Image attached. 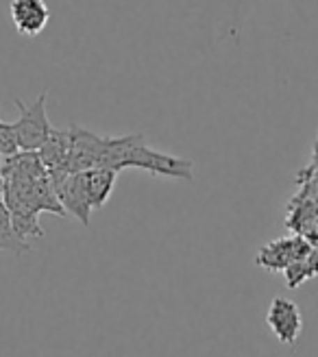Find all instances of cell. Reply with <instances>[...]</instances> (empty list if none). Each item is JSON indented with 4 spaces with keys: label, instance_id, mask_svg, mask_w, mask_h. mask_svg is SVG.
<instances>
[{
    "label": "cell",
    "instance_id": "obj_1",
    "mask_svg": "<svg viewBox=\"0 0 318 357\" xmlns=\"http://www.w3.org/2000/svg\"><path fill=\"white\" fill-rule=\"evenodd\" d=\"M127 168L146 170L151 174L166 176V178H186V181H192L194 178V164L190 159L174 157V155L151 149L144 142V135H139V133L133 135V142L129 146Z\"/></svg>",
    "mask_w": 318,
    "mask_h": 357
},
{
    "label": "cell",
    "instance_id": "obj_2",
    "mask_svg": "<svg viewBox=\"0 0 318 357\" xmlns=\"http://www.w3.org/2000/svg\"><path fill=\"white\" fill-rule=\"evenodd\" d=\"M15 107L20 112V118L11 124L15 131L17 149L24 153H38L52 131L46 114V92H42L33 105H24L20 98H15Z\"/></svg>",
    "mask_w": 318,
    "mask_h": 357
},
{
    "label": "cell",
    "instance_id": "obj_3",
    "mask_svg": "<svg viewBox=\"0 0 318 357\" xmlns=\"http://www.w3.org/2000/svg\"><path fill=\"white\" fill-rule=\"evenodd\" d=\"M50 183L55 188V194L61 203V207L66 209V213H73V216L90 227V218H92V203L90 196H87L85 190V181H83V172H55L48 174Z\"/></svg>",
    "mask_w": 318,
    "mask_h": 357
},
{
    "label": "cell",
    "instance_id": "obj_4",
    "mask_svg": "<svg viewBox=\"0 0 318 357\" xmlns=\"http://www.w3.org/2000/svg\"><path fill=\"white\" fill-rule=\"evenodd\" d=\"M266 325L281 344L292 347L303 329V316L294 301L277 296L266 314Z\"/></svg>",
    "mask_w": 318,
    "mask_h": 357
},
{
    "label": "cell",
    "instance_id": "obj_5",
    "mask_svg": "<svg viewBox=\"0 0 318 357\" xmlns=\"http://www.w3.org/2000/svg\"><path fill=\"white\" fill-rule=\"evenodd\" d=\"M310 251H312V246L303 238H284V240H275L264 246L255 261L257 266L268 268V271L284 273L290 264L305 257Z\"/></svg>",
    "mask_w": 318,
    "mask_h": 357
},
{
    "label": "cell",
    "instance_id": "obj_6",
    "mask_svg": "<svg viewBox=\"0 0 318 357\" xmlns=\"http://www.w3.org/2000/svg\"><path fill=\"white\" fill-rule=\"evenodd\" d=\"M9 13L15 31L24 35V38L40 35L50 20V9L46 0H11Z\"/></svg>",
    "mask_w": 318,
    "mask_h": 357
},
{
    "label": "cell",
    "instance_id": "obj_7",
    "mask_svg": "<svg viewBox=\"0 0 318 357\" xmlns=\"http://www.w3.org/2000/svg\"><path fill=\"white\" fill-rule=\"evenodd\" d=\"M40 162L44 164L48 174L55 172H68V155H70V133L52 129L48 139L42 144V149L38 151Z\"/></svg>",
    "mask_w": 318,
    "mask_h": 357
},
{
    "label": "cell",
    "instance_id": "obj_8",
    "mask_svg": "<svg viewBox=\"0 0 318 357\" xmlns=\"http://www.w3.org/2000/svg\"><path fill=\"white\" fill-rule=\"evenodd\" d=\"M81 172H83V181H85L87 196H90L92 209H100L109 201L118 172L109 168H92V170H81Z\"/></svg>",
    "mask_w": 318,
    "mask_h": 357
},
{
    "label": "cell",
    "instance_id": "obj_9",
    "mask_svg": "<svg viewBox=\"0 0 318 357\" xmlns=\"http://www.w3.org/2000/svg\"><path fill=\"white\" fill-rule=\"evenodd\" d=\"M0 251H11L17 255L31 251V244L13 231L9 209L5 207L3 201H0Z\"/></svg>",
    "mask_w": 318,
    "mask_h": 357
},
{
    "label": "cell",
    "instance_id": "obj_10",
    "mask_svg": "<svg viewBox=\"0 0 318 357\" xmlns=\"http://www.w3.org/2000/svg\"><path fill=\"white\" fill-rule=\"evenodd\" d=\"M286 279H288V285L290 288H296L298 283H303L308 279H314L318 275V251H312L301 257V259H296L294 264H290L286 271H284Z\"/></svg>",
    "mask_w": 318,
    "mask_h": 357
},
{
    "label": "cell",
    "instance_id": "obj_11",
    "mask_svg": "<svg viewBox=\"0 0 318 357\" xmlns=\"http://www.w3.org/2000/svg\"><path fill=\"white\" fill-rule=\"evenodd\" d=\"M0 201H3V178H0Z\"/></svg>",
    "mask_w": 318,
    "mask_h": 357
},
{
    "label": "cell",
    "instance_id": "obj_12",
    "mask_svg": "<svg viewBox=\"0 0 318 357\" xmlns=\"http://www.w3.org/2000/svg\"><path fill=\"white\" fill-rule=\"evenodd\" d=\"M0 174H3V157H0Z\"/></svg>",
    "mask_w": 318,
    "mask_h": 357
},
{
    "label": "cell",
    "instance_id": "obj_13",
    "mask_svg": "<svg viewBox=\"0 0 318 357\" xmlns=\"http://www.w3.org/2000/svg\"><path fill=\"white\" fill-rule=\"evenodd\" d=\"M316 151H318V144H316ZM316 166H318V155H316Z\"/></svg>",
    "mask_w": 318,
    "mask_h": 357
},
{
    "label": "cell",
    "instance_id": "obj_14",
    "mask_svg": "<svg viewBox=\"0 0 318 357\" xmlns=\"http://www.w3.org/2000/svg\"><path fill=\"white\" fill-rule=\"evenodd\" d=\"M0 124H3V120H0Z\"/></svg>",
    "mask_w": 318,
    "mask_h": 357
}]
</instances>
